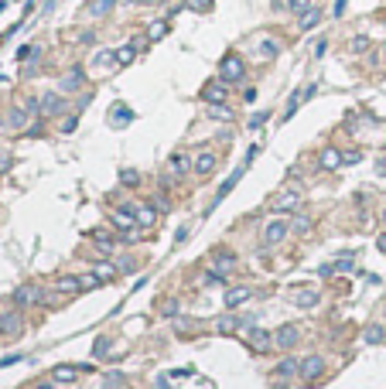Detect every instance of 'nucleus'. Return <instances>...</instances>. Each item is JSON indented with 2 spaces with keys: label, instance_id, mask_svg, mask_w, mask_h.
Returning a JSON list of instances; mask_svg holds the SVG:
<instances>
[{
  "label": "nucleus",
  "instance_id": "nucleus-1",
  "mask_svg": "<svg viewBox=\"0 0 386 389\" xmlns=\"http://www.w3.org/2000/svg\"><path fill=\"white\" fill-rule=\"evenodd\" d=\"M243 72H246V65H243V58H239V55H232V52L219 62V78H222V82H239V78H243Z\"/></svg>",
  "mask_w": 386,
  "mask_h": 389
},
{
  "label": "nucleus",
  "instance_id": "nucleus-2",
  "mask_svg": "<svg viewBox=\"0 0 386 389\" xmlns=\"http://www.w3.org/2000/svg\"><path fill=\"white\" fill-rule=\"evenodd\" d=\"M246 345H250L256 355H263V352H270L273 345H277V338H273L270 331H263V328H250L246 331Z\"/></svg>",
  "mask_w": 386,
  "mask_h": 389
},
{
  "label": "nucleus",
  "instance_id": "nucleus-3",
  "mask_svg": "<svg viewBox=\"0 0 386 389\" xmlns=\"http://www.w3.org/2000/svg\"><path fill=\"white\" fill-rule=\"evenodd\" d=\"M41 300H45V297H41V290L35 284H21L18 290H14V308H35Z\"/></svg>",
  "mask_w": 386,
  "mask_h": 389
},
{
  "label": "nucleus",
  "instance_id": "nucleus-4",
  "mask_svg": "<svg viewBox=\"0 0 386 389\" xmlns=\"http://www.w3.org/2000/svg\"><path fill=\"white\" fill-rule=\"evenodd\" d=\"M284 236H287V222L277 215V218H270V222L263 226V246H277Z\"/></svg>",
  "mask_w": 386,
  "mask_h": 389
},
{
  "label": "nucleus",
  "instance_id": "nucleus-5",
  "mask_svg": "<svg viewBox=\"0 0 386 389\" xmlns=\"http://www.w3.org/2000/svg\"><path fill=\"white\" fill-rule=\"evenodd\" d=\"M321 372H325V358H321V355H308V358L301 362V372H297V376H301L304 382H314Z\"/></svg>",
  "mask_w": 386,
  "mask_h": 389
},
{
  "label": "nucleus",
  "instance_id": "nucleus-6",
  "mask_svg": "<svg viewBox=\"0 0 386 389\" xmlns=\"http://www.w3.org/2000/svg\"><path fill=\"white\" fill-rule=\"evenodd\" d=\"M301 342V324H284L277 331V348H294Z\"/></svg>",
  "mask_w": 386,
  "mask_h": 389
},
{
  "label": "nucleus",
  "instance_id": "nucleus-7",
  "mask_svg": "<svg viewBox=\"0 0 386 389\" xmlns=\"http://www.w3.org/2000/svg\"><path fill=\"white\" fill-rule=\"evenodd\" d=\"M226 96H229V89H226V82H222V78H219V82H209V86H205V89H202V99H205V102H226Z\"/></svg>",
  "mask_w": 386,
  "mask_h": 389
},
{
  "label": "nucleus",
  "instance_id": "nucleus-8",
  "mask_svg": "<svg viewBox=\"0 0 386 389\" xmlns=\"http://www.w3.org/2000/svg\"><path fill=\"white\" fill-rule=\"evenodd\" d=\"M82 287H86V284H82V276H58V280H55V290L62 294V297H76Z\"/></svg>",
  "mask_w": 386,
  "mask_h": 389
},
{
  "label": "nucleus",
  "instance_id": "nucleus-9",
  "mask_svg": "<svg viewBox=\"0 0 386 389\" xmlns=\"http://www.w3.org/2000/svg\"><path fill=\"white\" fill-rule=\"evenodd\" d=\"M301 205V192H294V188H287V192L277 194V202H273V208L277 212H290V208H297Z\"/></svg>",
  "mask_w": 386,
  "mask_h": 389
},
{
  "label": "nucleus",
  "instance_id": "nucleus-10",
  "mask_svg": "<svg viewBox=\"0 0 386 389\" xmlns=\"http://www.w3.org/2000/svg\"><path fill=\"white\" fill-rule=\"evenodd\" d=\"M318 164H321V168H325V171H338V168H342V164H345V157L338 154V150H335V147H325V150H321V154H318Z\"/></svg>",
  "mask_w": 386,
  "mask_h": 389
},
{
  "label": "nucleus",
  "instance_id": "nucleus-11",
  "mask_svg": "<svg viewBox=\"0 0 386 389\" xmlns=\"http://www.w3.org/2000/svg\"><path fill=\"white\" fill-rule=\"evenodd\" d=\"M212 171H215V154H212V150H202V154L195 157V174L209 178Z\"/></svg>",
  "mask_w": 386,
  "mask_h": 389
},
{
  "label": "nucleus",
  "instance_id": "nucleus-12",
  "mask_svg": "<svg viewBox=\"0 0 386 389\" xmlns=\"http://www.w3.org/2000/svg\"><path fill=\"white\" fill-rule=\"evenodd\" d=\"M21 328H24V321H21L18 314H4V318H0V334L14 338V334H21Z\"/></svg>",
  "mask_w": 386,
  "mask_h": 389
},
{
  "label": "nucleus",
  "instance_id": "nucleus-13",
  "mask_svg": "<svg viewBox=\"0 0 386 389\" xmlns=\"http://www.w3.org/2000/svg\"><path fill=\"white\" fill-rule=\"evenodd\" d=\"M243 171H246V164H243V168H239V171H232V174L226 178V181H222V184H219V192H215V205H219V202H222V198H226V194H229L232 188H236V184H239V178H243Z\"/></svg>",
  "mask_w": 386,
  "mask_h": 389
},
{
  "label": "nucleus",
  "instance_id": "nucleus-14",
  "mask_svg": "<svg viewBox=\"0 0 386 389\" xmlns=\"http://www.w3.org/2000/svg\"><path fill=\"white\" fill-rule=\"evenodd\" d=\"M250 297H253L250 287H229V290H226V308H239V304L250 300Z\"/></svg>",
  "mask_w": 386,
  "mask_h": 389
},
{
  "label": "nucleus",
  "instance_id": "nucleus-15",
  "mask_svg": "<svg viewBox=\"0 0 386 389\" xmlns=\"http://www.w3.org/2000/svg\"><path fill=\"white\" fill-rule=\"evenodd\" d=\"M93 242L99 246V253H113L116 236H113V232H106V229H96V232H93Z\"/></svg>",
  "mask_w": 386,
  "mask_h": 389
},
{
  "label": "nucleus",
  "instance_id": "nucleus-16",
  "mask_svg": "<svg viewBox=\"0 0 386 389\" xmlns=\"http://www.w3.org/2000/svg\"><path fill=\"white\" fill-rule=\"evenodd\" d=\"M212 266L219 273H229L232 266H236V256L232 253H226V250H215V256H212Z\"/></svg>",
  "mask_w": 386,
  "mask_h": 389
},
{
  "label": "nucleus",
  "instance_id": "nucleus-17",
  "mask_svg": "<svg viewBox=\"0 0 386 389\" xmlns=\"http://www.w3.org/2000/svg\"><path fill=\"white\" fill-rule=\"evenodd\" d=\"M52 379H55V382H76L79 369L76 366H55V369H52Z\"/></svg>",
  "mask_w": 386,
  "mask_h": 389
},
{
  "label": "nucleus",
  "instance_id": "nucleus-18",
  "mask_svg": "<svg viewBox=\"0 0 386 389\" xmlns=\"http://www.w3.org/2000/svg\"><path fill=\"white\" fill-rule=\"evenodd\" d=\"M113 222H116V229H123V232L137 226V218H134V212H130V208H116V212H113Z\"/></svg>",
  "mask_w": 386,
  "mask_h": 389
},
{
  "label": "nucleus",
  "instance_id": "nucleus-19",
  "mask_svg": "<svg viewBox=\"0 0 386 389\" xmlns=\"http://www.w3.org/2000/svg\"><path fill=\"white\" fill-rule=\"evenodd\" d=\"M134 218L140 222V226H154L157 208H154V205H137V208H134Z\"/></svg>",
  "mask_w": 386,
  "mask_h": 389
},
{
  "label": "nucleus",
  "instance_id": "nucleus-20",
  "mask_svg": "<svg viewBox=\"0 0 386 389\" xmlns=\"http://www.w3.org/2000/svg\"><path fill=\"white\" fill-rule=\"evenodd\" d=\"M116 273H120V270H116L113 263H99L96 270H93V276H96L99 284H106V280H116Z\"/></svg>",
  "mask_w": 386,
  "mask_h": 389
},
{
  "label": "nucleus",
  "instance_id": "nucleus-21",
  "mask_svg": "<svg viewBox=\"0 0 386 389\" xmlns=\"http://www.w3.org/2000/svg\"><path fill=\"white\" fill-rule=\"evenodd\" d=\"M62 106H65V102H62V99H58L55 92H52V96H45V99H41V113H45V116H52V113H58Z\"/></svg>",
  "mask_w": 386,
  "mask_h": 389
},
{
  "label": "nucleus",
  "instance_id": "nucleus-22",
  "mask_svg": "<svg viewBox=\"0 0 386 389\" xmlns=\"http://www.w3.org/2000/svg\"><path fill=\"white\" fill-rule=\"evenodd\" d=\"M134 55H137V44L130 41V44H123V48L116 52V65H130V62H134Z\"/></svg>",
  "mask_w": 386,
  "mask_h": 389
},
{
  "label": "nucleus",
  "instance_id": "nucleus-23",
  "mask_svg": "<svg viewBox=\"0 0 386 389\" xmlns=\"http://www.w3.org/2000/svg\"><path fill=\"white\" fill-rule=\"evenodd\" d=\"M318 20H321V10H318V7L304 10V18H301V31H311V28H314Z\"/></svg>",
  "mask_w": 386,
  "mask_h": 389
},
{
  "label": "nucleus",
  "instance_id": "nucleus-24",
  "mask_svg": "<svg viewBox=\"0 0 386 389\" xmlns=\"http://www.w3.org/2000/svg\"><path fill=\"white\" fill-rule=\"evenodd\" d=\"M164 34H168V24H164V20H154V24L147 28V41H161Z\"/></svg>",
  "mask_w": 386,
  "mask_h": 389
},
{
  "label": "nucleus",
  "instance_id": "nucleus-25",
  "mask_svg": "<svg viewBox=\"0 0 386 389\" xmlns=\"http://www.w3.org/2000/svg\"><path fill=\"white\" fill-rule=\"evenodd\" d=\"M239 324H243L239 318H232V314H226V318H219V324H215V328L222 331V334H229V331H236Z\"/></svg>",
  "mask_w": 386,
  "mask_h": 389
},
{
  "label": "nucleus",
  "instance_id": "nucleus-26",
  "mask_svg": "<svg viewBox=\"0 0 386 389\" xmlns=\"http://www.w3.org/2000/svg\"><path fill=\"white\" fill-rule=\"evenodd\" d=\"M297 308H311V304H318V290H297Z\"/></svg>",
  "mask_w": 386,
  "mask_h": 389
},
{
  "label": "nucleus",
  "instance_id": "nucleus-27",
  "mask_svg": "<svg viewBox=\"0 0 386 389\" xmlns=\"http://www.w3.org/2000/svg\"><path fill=\"white\" fill-rule=\"evenodd\" d=\"M294 372H301V366H297V358H284V362L277 366V376H294Z\"/></svg>",
  "mask_w": 386,
  "mask_h": 389
},
{
  "label": "nucleus",
  "instance_id": "nucleus-28",
  "mask_svg": "<svg viewBox=\"0 0 386 389\" xmlns=\"http://www.w3.org/2000/svg\"><path fill=\"white\" fill-rule=\"evenodd\" d=\"M209 116L212 120H232V110L222 106V102H215V106H209Z\"/></svg>",
  "mask_w": 386,
  "mask_h": 389
},
{
  "label": "nucleus",
  "instance_id": "nucleus-29",
  "mask_svg": "<svg viewBox=\"0 0 386 389\" xmlns=\"http://www.w3.org/2000/svg\"><path fill=\"white\" fill-rule=\"evenodd\" d=\"M277 52H280V44H277V41H270V38L260 41V55H263V58H270V55H277Z\"/></svg>",
  "mask_w": 386,
  "mask_h": 389
},
{
  "label": "nucleus",
  "instance_id": "nucleus-30",
  "mask_svg": "<svg viewBox=\"0 0 386 389\" xmlns=\"http://www.w3.org/2000/svg\"><path fill=\"white\" fill-rule=\"evenodd\" d=\"M383 334H386V331L379 328V324H369V328H366V342H369V345H376V342H383Z\"/></svg>",
  "mask_w": 386,
  "mask_h": 389
},
{
  "label": "nucleus",
  "instance_id": "nucleus-31",
  "mask_svg": "<svg viewBox=\"0 0 386 389\" xmlns=\"http://www.w3.org/2000/svg\"><path fill=\"white\" fill-rule=\"evenodd\" d=\"M113 123H116V126L130 123V110H127V106H116V110H113Z\"/></svg>",
  "mask_w": 386,
  "mask_h": 389
},
{
  "label": "nucleus",
  "instance_id": "nucleus-32",
  "mask_svg": "<svg viewBox=\"0 0 386 389\" xmlns=\"http://www.w3.org/2000/svg\"><path fill=\"white\" fill-rule=\"evenodd\" d=\"M113 4H116V0H96V4H93V18H103Z\"/></svg>",
  "mask_w": 386,
  "mask_h": 389
},
{
  "label": "nucleus",
  "instance_id": "nucleus-33",
  "mask_svg": "<svg viewBox=\"0 0 386 389\" xmlns=\"http://www.w3.org/2000/svg\"><path fill=\"white\" fill-rule=\"evenodd\" d=\"M24 123H28V113H24V110H14V113H11V126H24Z\"/></svg>",
  "mask_w": 386,
  "mask_h": 389
},
{
  "label": "nucleus",
  "instance_id": "nucleus-34",
  "mask_svg": "<svg viewBox=\"0 0 386 389\" xmlns=\"http://www.w3.org/2000/svg\"><path fill=\"white\" fill-rule=\"evenodd\" d=\"M120 181H123L127 188H134V184H140V174H134V171H123V174H120Z\"/></svg>",
  "mask_w": 386,
  "mask_h": 389
},
{
  "label": "nucleus",
  "instance_id": "nucleus-35",
  "mask_svg": "<svg viewBox=\"0 0 386 389\" xmlns=\"http://www.w3.org/2000/svg\"><path fill=\"white\" fill-rule=\"evenodd\" d=\"M290 10H297V14H304V10H311V0H287Z\"/></svg>",
  "mask_w": 386,
  "mask_h": 389
},
{
  "label": "nucleus",
  "instance_id": "nucleus-36",
  "mask_svg": "<svg viewBox=\"0 0 386 389\" xmlns=\"http://www.w3.org/2000/svg\"><path fill=\"white\" fill-rule=\"evenodd\" d=\"M171 164H174V171H178V174H185V168H188V157H185V154H178V157L171 160Z\"/></svg>",
  "mask_w": 386,
  "mask_h": 389
},
{
  "label": "nucleus",
  "instance_id": "nucleus-37",
  "mask_svg": "<svg viewBox=\"0 0 386 389\" xmlns=\"http://www.w3.org/2000/svg\"><path fill=\"white\" fill-rule=\"evenodd\" d=\"M294 232H311V218H297V222H294Z\"/></svg>",
  "mask_w": 386,
  "mask_h": 389
},
{
  "label": "nucleus",
  "instance_id": "nucleus-38",
  "mask_svg": "<svg viewBox=\"0 0 386 389\" xmlns=\"http://www.w3.org/2000/svg\"><path fill=\"white\" fill-rule=\"evenodd\" d=\"M161 314H168V318H174V314H178V304H174V300H168V304H161Z\"/></svg>",
  "mask_w": 386,
  "mask_h": 389
},
{
  "label": "nucleus",
  "instance_id": "nucleus-39",
  "mask_svg": "<svg viewBox=\"0 0 386 389\" xmlns=\"http://www.w3.org/2000/svg\"><path fill=\"white\" fill-rule=\"evenodd\" d=\"M188 4H192L195 10H209L212 7V0H188Z\"/></svg>",
  "mask_w": 386,
  "mask_h": 389
},
{
  "label": "nucleus",
  "instance_id": "nucleus-40",
  "mask_svg": "<svg viewBox=\"0 0 386 389\" xmlns=\"http://www.w3.org/2000/svg\"><path fill=\"white\" fill-rule=\"evenodd\" d=\"M366 48H369L366 38H355V41H352V52H366Z\"/></svg>",
  "mask_w": 386,
  "mask_h": 389
},
{
  "label": "nucleus",
  "instance_id": "nucleus-41",
  "mask_svg": "<svg viewBox=\"0 0 386 389\" xmlns=\"http://www.w3.org/2000/svg\"><path fill=\"white\" fill-rule=\"evenodd\" d=\"M7 168H11V154H7V150H0V171H7Z\"/></svg>",
  "mask_w": 386,
  "mask_h": 389
},
{
  "label": "nucleus",
  "instance_id": "nucleus-42",
  "mask_svg": "<svg viewBox=\"0 0 386 389\" xmlns=\"http://www.w3.org/2000/svg\"><path fill=\"white\" fill-rule=\"evenodd\" d=\"M345 4H348V0H335V18H342V14H345Z\"/></svg>",
  "mask_w": 386,
  "mask_h": 389
},
{
  "label": "nucleus",
  "instance_id": "nucleus-43",
  "mask_svg": "<svg viewBox=\"0 0 386 389\" xmlns=\"http://www.w3.org/2000/svg\"><path fill=\"white\" fill-rule=\"evenodd\" d=\"M376 246H379V253H386V232L379 236V239H376Z\"/></svg>",
  "mask_w": 386,
  "mask_h": 389
},
{
  "label": "nucleus",
  "instance_id": "nucleus-44",
  "mask_svg": "<svg viewBox=\"0 0 386 389\" xmlns=\"http://www.w3.org/2000/svg\"><path fill=\"white\" fill-rule=\"evenodd\" d=\"M376 168H379V174H386V157H379V164H376Z\"/></svg>",
  "mask_w": 386,
  "mask_h": 389
},
{
  "label": "nucleus",
  "instance_id": "nucleus-45",
  "mask_svg": "<svg viewBox=\"0 0 386 389\" xmlns=\"http://www.w3.org/2000/svg\"><path fill=\"white\" fill-rule=\"evenodd\" d=\"M38 389H52V386H38Z\"/></svg>",
  "mask_w": 386,
  "mask_h": 389
},
{
  "label": "nucleus",
  "instance_id": "nucleus-46",
  "mask_svg": "<svg viewBox=\"0 0 386 389\" xmlns=\"http://www.w3.org/2000/svg\"><path fill=\"white\" fill-rule=\"evenodd\" d=\"M383 226H386V212H383Z\"/></svg>",
  "mask_w": 386,
  "mask_h": 389
}]
</instances>
